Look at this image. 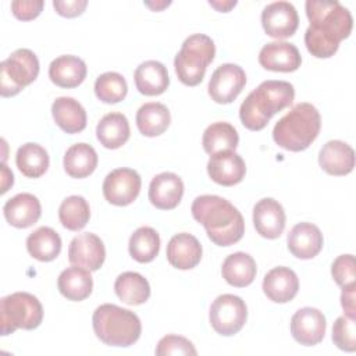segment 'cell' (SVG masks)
Segmentation results:
<instances>
[{
	"label": "cell",
	"instance_id": "1",
	"mask_svg": "<svg viewBox=\"0 0 356 356\" xmlns=\"http://www.w3.org/2000/svg\"><path fill=\"white\" fill-rule=\"evenodd\" d=\"M306 15L310 21L305 32L306 49L317 58L332 57L339 42L352 32L353 19L349 10L335 0H307Z\"/></svg>",
	"mask_w": 356,
	"mask_h": 356
},
{
	"label": "cell",
	"instance_id": "2",
	"mask_svg": "<svg viewBox=\"0 0 356 356\" xmlns=\"http://www.w3.org/2000/svg\"><path fill=\"white\" fill-rule=\"evenodd\" d=\"M193 218L202 224L209 239L217 246H231L242 239L245 221L239 210L217 195L197 196L191 207Z\"/></svg>",
	"mask_w": 356,
	"mask_h": 356
},
{
	"label": "cell",
	"instance_id": "3",
	"mask_svg": "<svg viewBox=\"0 0 356 356\" xmlns=\"http://www.w3.org/2000/svg\"><path fill=\"white\" fill-rule=\"evenodd\" d=\"M295 97L292 83L286 81H264L252 90L239 107V118L245 128L261 131L273 115L291 106Z\"/></svg>",
	"mask_w": 356,
	"mask_h": 356
},
{
	"label": "cell",
	"instance_id": "4",
	"mask_svg": "<svg viewBox=\"0 0 356 356\" xmlns=\"http://www.w3.org/2000/svg\"><path fill=\"white\" fill-rule=\"evenodd\" d=\"M321 117L310 103H298L288 111L273 129L274 142L289 152L307 149L318 136Z\"/></svg>",
	"mask_w": 356,
	"mask_h": 356
},
{
	"label": "cell",
	"instance_id": "5",
	"mask_svg": "<svg viewBox=\"0 0 356 356\" xmlns=\"http://www.w3.org/2000/svg\"><path fill=\"white\" fill-rule=\"evenodd\" d=\"M92 325L96 337L108 346H131L142 332L139 317L113 303L100 305L93 312Z\"/></svg>",
	"mask_w": 356,
	"mask_h": 356
},
{
	"label": "cell",
	"instance_id": "6",
	"mask_svg": "<svg viewBox=\"0 0 356 356\" xmlns=\"http://www.w3.org/2000/svg\"><path fill=\"white\" fill-rule=\"evenodd\" d=\"M216 46L211 38L193 33L186 38L174 58L178 79L186 86L199 85L206 74L207 65L214 60Z\"/></svg>",
	"mask_w": 356,
	"mask_h": 356
},
{
	"label": "cell",
	"instance_id": "7",
	"mask_svg": "<svg viewBox=\"0 0 356 356\" xmlns=\"http://www.w3.org/2000/svg\"><path fill=\"white\" fill-rule=\"evenodd\" d=\"M43 320V307L36 296L28 292H14L0 302L1 335H8L18 328L33 330Z\"/></svg>",
	"mask_w": 356,
	"mask_h": 356
},
{
	"label": "cell",
	"instance_id": "8",
	"mask_svg": "<svg viewBox=\"0 0 356 356\" xmlns=\"http://www.w3.org/2000/svg\"><path fill=\"white\" fill-rule=\"evenodd\" d=\"M39 74V60L29 49L13 51L0 64V93L3 97L15 96L32 83Z\"/></svg>",
	"mask_w": 356,
	"mask_h": 356
},
{
	"label": "cell",
	"instance_id": "9",
	"mask_svg": "<svg viewBox=\"0 0 356 356\" xmlns=\"http://www.w3.org/2000/svg\"><path fill=\"white\" fill-rule=\"evenodd\" d=\"M213 330L224 337L235 335L242 330L248 318L246 303L236 295L224 293L214 299L209 313Z\"/></svg>",
	"mask_w": 356,
	"mask_h": 356
},
{
	"label": "cell",
	"instance_id": "10",
	"mask_svg": "<svg viewBox=\"0 0 356 356\" xmlns=\"http://www.w3.org/2000/svg\"><path fill=\"white\" fill-rule=\"evenodd\" d=\"M140 177L132 168H115L103 181V196L114 206L131 204L140 192Z\"/></svg>",
	"mask_w": 356,
	"mask_h": 356
},
{
	"label": "cell",
	"instance_id": "11",
	"mask_svg": "<svg viewBox=\"0 0 356 356\" xmlns=\"http://www.w3.org/2000/svg\"><path fill=\"white\" fill-rule=\"evenodd\" d=\"M246 83L245 71L236 64H221L213 74L209 82L210 97L220 104L232 103L242 92Z\"/></svg>",
	"mask_w": 356,
	"mask_h": 356
},
{
	"label": "cell",
	"instance_id": "12",
	"mask_svg": "<svg viewBox=\"0 0 356 356\" xmlns=\"http://www.w3.org/2000/svg\"><path fill=\"white\" fill-rule=\"evenodd\" d=\"M261 25L264 32L271 38H289L299 26L298 11L289 1L270 3L261 11Z\"/></svg>",
	"mask_w": 356,
	"mask_h": 356
},
{
	"label": "cell",
	"instance_id": "13",
	"mask_svg": "<svg viewBox=\"0 0 356 356\" xmlns=\"http://www.w3.org/2000/svg\"><path fill=\"white\" fill-rule=\"evenodd\" d=\"M325 317L316 307H302L291 318V334L296 342L313 346L323 341L325 334Z\"/></svg>",
	"mask_w": 356,
	"mask_h": 356
},
{
	"label": "cell",
	"instance_id": "14",
	"mask_svg": "<svg viewBox=\"0 0 356 356\" xmlns=\"http://www.w3.org/2000/svg\"><path fill=\"white\" fill-rule=\"evenodd\" d=\"M104 259V245L102 239L92 232H85L75 236L68 246L70 263L89 271L99 270L103 266Z\"/></svg>",
	"mask_w": 356,
	"mask_h": 356
},
{
	"label": "cell",
	"instance_id": "15",
	"mask_svg": "<svg viewBox=\"0 0 356 356\" xmlns=\"http://www.w3.org/2000/svg\"><path fill=\"white\" fill-rule=\"evenodd\" d=\"M207 172L211 181L222 186H232L239 184L246 174L243 159L232 150L220 152L210 156L207 163Z\"/></svg>",
	"mask_w": 356,
	"mask_h": 356
},
{
	"label": "cell",
	"instance_id": "16",
	"mask_svg": "<svg viewBox=\"0 0 356 356\" xmlns=\"http://www.w3.org/2000/svg\"><path fill=\"white\" fill-rule=\"evenodd\" d=\"M259 63L263 68L280 72H292L300 67L302 57L298 47L288 42H270L259 53Z\"/></svg>",
	"mask_w": 356,
	"mask_h": 356
},
{
	"label": "cell",
	"instance_id": "17",
	"mask_svg": "<svg viewBox=\"0 0 356 356\" xmlns=\"http://www.w3.org/2000/svg\"><path fill=\"white\" fill-rule=\"evenodd\" d=\"M253 224L257 234L263 238H278L285 228L284 207L273 197L259 200L253 207Z\"/></svg>",
	"mask_w": 356,
	"mask_h": 356
},
{
	"label": "cell",
	"instance_id": "18",
	"mask_svg": "<svg viewBox=\"0 0 356 356\" xmlns=\"http://www.w3.org/2000/svg\"><path fill=\"white\" fill-rule=\"evenodd\" d=\"M184 195V182L174 172L157 174L149 185V200L160 210L175 209Z\"/></svg>",
	"mask_w": 356,
	"mask_h": 356
},
{
	"label": "cell",
	"instance_id": "19",
	"mask_svg": "<svg viewBox=\"0 0 356 356\" xmlns=\"http://www.w3.org/2000/svg\"><path fill=\"white\" fill-rule=\"evenodd\" d=\"M299 291V280L289 267H274L263 278V292L275 303L291 302Z\"/></svg>",
	"mask_w": 356,
	"mask_h": 356
},
{
	"label": "cell",
	"instance_id": "20",
	"mask_svg": "<svg viewBox=\"0 0 356 356\" xmlns=\"http://www.w3.org/2000/svg\"><path fill=\"white\" fill-rule=\"evenodd\" d=\"M165 253L172 267L191 270L196 267L202 259V245L192 234L181 232L170 239Z\"/></svg>",
	"mask_w": 356,
	"mask_h": 356
},
{
	"label": "cell",
	"instance_id": "21",
	"mask_svg": "<svg viewBox=\"0 0 356 356\" xmlns=\"http://www.w3.org/2000/svg\"><path fill=\"white\" fill-rule=\"evenodd\" d=\"M3 214L10 225L15 228H28L38 222L42 214L40 202L32 193H18L6 202Z\"/></svg>",
	"mask_w": 356,
	"mask_h": 356
},
{
	"label": "cell",
	"instance_id": "22",
	"mask_svg": "<svg viewBox=\"0 0 356 356\" xmlns=\"http://www.w3.org/2000/svg\"><path fill=\"white\" fill-rule=\"evenodd\" d=\"M323 234L312 222H299L288 234V249L298 259H313L323 249Z\"/></svg>",
	"mask_w": 356,
	"mask_h": 356
},
{
	"label": "cell",
	"instance_id": "23",
	"mask_svg": "<svg viewBox=\"0 0 356 356\" xmlns=\"http://www.w3.org/2000/svg\"><path fill=\"white\" fill-rule=\"evenodd\" d=\"M318 164L330 175H346L355 167V152L342 140H330L318 153Z\"/></svg>",
	"mask_w": 356,
	"mask_h": 356
},
{
	"label": "cell",
	"instance_id": "24",
	"mask_svg": "<svg viewBox=\"0 0 356 356\" xmlns=\"http://www.w3.org/2000/svg\"><path fill=\"white\" fill-rule=\"evenodd\" d=\"M86 64L82 58L71 54L54 58L49 65V78L60 88H76L86 78Z\"/></svg>",
	"mask_w": 356,
	"mask_h": 356
},
{
	"label": "cell",
	"instance_id": "25",
	"mask_svg": "<svg viewBox=\"0 0 356 356\" xmlns=\"http://www.w3.org/2000/svg\"><path fill=\"white\" fill-rule=\"evenodd\" d=\"M136 89L145 96H159L170 85V78L164 64L156 60L142 63L134 75Z\"/></svg>",
	"mask_w": 356,
	"mask_h": 356
},
{
	"label": "cell",
	"instance_id": "26",
	"mask_svg": "<svg viewBox=\"0 0 356 356\" xmlns=\"http://www.w3.org/2000/svg\"><path fill=\"white\" fill-rule=\"evenodd\" d=\"M51 115L54 122L67 134H78L86 127V111L72 97H57L51 104Z\"/></svg>",
	"mask_w": 356,
	"mask_h": 356
},
{
	"label": "cell",
	"instance_id": "27",
	"mask_svg": "<svg viewBox=\"0 0 356 356\" xmlns=\"http://www.w3.org/2000/svg\"><path fill=\"white\" fill-rule=\"evenodd\" d=\"M57 286L60 293L68 300L81 302L92 293L93 280L89 270L72 266L61 271L57 280Z\"/></svg>",
	"mask_w": 356,
	"mask_h": 356
},
{
	"label": "cell",
	"instance_id": "28",
	"mask_svg": "<svg viewBox=\"0 0 356 356\" xmlns=\"http://www.w3.org/2000/svg\"><path fill=\"white\" fill-rule=\"evenodd\" d=\"M257 273L256 261L254 259L245 253V252H236L225 257L221 274L222 278L232 286L243 288L253 282Z\"/></svg>",
	"mask_w": 356,
	"mask_h": 356
},
{
	"label": "cell",
	"instance_id": "29",
	"mask_svg": "<svg viewBox=\"0 0 356 356\" xmlns=\"http://www.w3.org/2000/svg\"><path fill=\"white\" fill-rule=\"evenodd\" d=\"M128 118L122 113L106 114L96 127V136L106 149H118L129 139Z\"/></svg>",
	"mask_w": 356,
	"mask_h": 356
},
{
	"label": "cell",
	"instance_id": "30",
	"mask_svg": "<svg viewBox=\"0 0 356 356\" xmlns=\"http://www.w3.org/2000/svg\"><path fill=\"white\" fill-rule=\"evenodd\" d=\"M171 122L168 108L157 102L145 103L136 113V125L142 135L153 138L164 134Z\"/></svg>",
	"mask_w": 356,
	"mask_h": 356
},
{
	"label": "cell",
	"instance_id": "31",
	"mask_svg": "<svg viewBox=\"0 0 356 356\" xmlns=\"http://www.w3.org/2000/svg\"><path fill=\"white\" fill-rule=\"evenodd\" d=\"M114 291L124 303L131 306L142 305L150 296V285L147 280L135 271L120 274L114 282Z\"/></svg>",
	"mask_w": 356,
	"mask_h": 356
},
{
	"label": "cell",
	"instance_id": "32",
	"mask_svg": "<svg viewBox=\"0 0 356 356\" xmlns=\"http://www.w3.org/2000/svg\"><path fill=\"white\" fill-rule=\"evenodd\" d=\"M28 253L39 261H51L61 252V238L50 227H39L26 238Z\"/></svg>",
	"mask_w": 356,
	"mask_h": 356
},
{
	"label": "cell",
	"instance_id": "33",
	"mask_svg": "<svg viewBox=\"0 0 356 356\" xmlns=\"http://www.w3.org/2000/svg\"><path fill=\"white\" fill-rule=\"evenodd\" d=\"M97 167V153L88 143H75L64 154V170L72 178H85Z\"/></svg>",
	"mask_w": 356,
	"mask_h": 356
},
{
	"label": "cell",
	"instance_id": "34",
	"mask_svg": "<svg viewBox=\"0 0 356 356\" xmlns=\"http://www.w3.org/2000/svg\"><path fill=\"white\" fill-rule=\"evenodd\" d=\"M239 143V136L234 125L229 122H214L209 125L202 138V145L206 153L210 156L220 153V152H228L235 150Z\"/></svg>",
	"mask_w": 356,
	"mask_h": 356
},
{
	"label": "cell",
	"instance_id": "35",
	"mask_svg": "<svg viewBox=\"0 0 356 356\" xmlns=\"http://www.w3.org/2000/svg\"><path fill=\"white\" fill-rule=\"evenodd\" d=\"M18 170L28 178H39L49 168V154L38 143H25L18 147L15 154Z\"/></svg>",
	"mask_w": 356,
	"mask_h": 356
},
{
	"label": "cell",
	"instance_id": "36",
	"mask_svg": "<svg viewBox=\"0 0 356 356\" xmlns=\"http://www.w3.org/2000/svg\"><path fill=\"white\" fill-rule=\"evenodd\" d=\"M129 254L139 263H150L160 250V236L152 227L138 228L129 238Z\"/></svg>",
	"mask_w": 356,
	"mask_h": 356
},
{
	"label": "cell",
	"instance_id": "37",
	"mask_svg": "<svg viewBox=\"0 0 356 356\" xmlns=\"http://www.w3.org/2000/svg\"><path fill=\"white\" fill-rule=\"evenodd\" d=\"M90 209L85 197L72 195L65 197L58 207V218L64 228L81 231L89 221Z\"/></svg>",
	"mask_w": 356,
	"mask_h": 356
},
{
	"label": "cell",
	"instance_id": "38",
	"mask_svg": "<svg viewBox=\"0 0 356 356\" xmlns=\"http://www.w3.org/2000/svg\"><path fill=\"white\" fill-rule=\"evenodd\" d=\"M128 92V85L124 76L118 72H104L97 76L95 82L96 97L108 104L118 103L125 99Z\"/></svg>",
	"mask_w": 356,
	"mask_h": 356
},
{
	"label": "cell",
	"instance_id": "39",
	"mask_svg": "<svg viewBox=\"0 0 356 356\" xmlns=\"http://www.w3.org/2000/svg\"><path fill=\"white\" fill-rule=\"evenodd\" d=\"M332 341L339 349L345 352H355L356 350L355 320L348 316L338 317L332 325Z\"/></svg>",
	"mask_w": 356,
	"mask_h": 356
},
{
	"label": "cell",
	"instance_id": "40",
	"mask_svg": "<svg viewBox=\"0 0 356 356\" xmlns=\"http://www.w3.org/2000/svg\"><path fill=\"white\" fill-rule=\"evenodd\" d=\"M331 274L335 282L341 286L353 285L356 281V267H355V256L353 254H341L338 256L332 266Z\"/></svg>",
	"mask_w": 356,
	"mask_h": 356
},
{
	"label": "cell",
	"instance_id": "41",
	"mask_svg": "<svg viewBox=\"0 0 356 356\" xmlns=\"http://www.w3.org/2000/svg\"><path fill=\"white\" fill-rule=\"evenodd\" d=\"M157 356H170V355H197L192 342L179 335H165L163 337L156 348Z\"/></svg>",
	"mask_w": 356,
	"mask_h": 356
},
{
	"label": "cell",
	"instance_id": "42",
	"mask_svg": "<svg viewBox=\"0 0 356 356\" xmlns=\"http://www.w3.org/2000/svg\"><path fill=\"white\" fill-rule=\"evenodd\" d=\"M44 3L42 0H15L11 3V11L15 18L22 21H29L36 18L42 10Z\"/></svg>",
	"mask_w": 356,
	"mask_h": 356
},
{
	"label": "cell",
	"instance_id": "43",
	"mask_svg": "<svg viewBox=\"0 0 356 356\" xmlns=\"http://www.w3.org/2000/svg\"><path fill=\"white\" fill-rule=\"evenodd\" d=\"M88 1L86 0H71V1H60V0H54L53 1V7L57 11V14H60L61 17H67V18H74L78 17L83 13V10L86 8Z\"/></svg>",
	"mask_w": 356,
	"mask_h": 356
},
{
	"label": "cell",
	"instance_id": "44",
	"mask_svg": "<svg viewBox=\"0 0 356 356\" xmlns=\"http://www.w3.org/2000/svg\"><path fill=\"white\" fill-rule=\"evenodd\" d=\"M355 291H356V285H349L342 288V293H341V305L342 309L345 312V316L350 317L355 320L356 317V306H355Z\"/></svg>",
	"mask_w": 356,
	"mask_h": 356
},
{
	"label": "cell",
	"instance_id": "45",
	"mask_svg": "<svg viewBox=\"0 0 356 356\" xmlns=\"http://www.w3.org/2000/svg\"><path fill=\"white\" fill-rule=\"evenodd\" d=\"M1 193H6L8 191V186H11L14 182L13 172L7 168L6 164L1 165Z\"/></svg>",
	"mask_w": 356,
	"mask_h": 356
},
{
	"label": "cell",
	"instance_id": "46",
	"mask_svg": "<svg viewBox=\"0 0 356 356\" xmlns=\"http://www.w3.org/2000/svg\"><path fill=\"white\" fill-rule=\"evenodd\" d=\"M236 4V1H228V3H217V1H210V6L216 7L218 11H222V13H227L231 7H234Z\"/></svg>",
	"mask_w": 356,
	"mask_h": 356
}]
</instances>
